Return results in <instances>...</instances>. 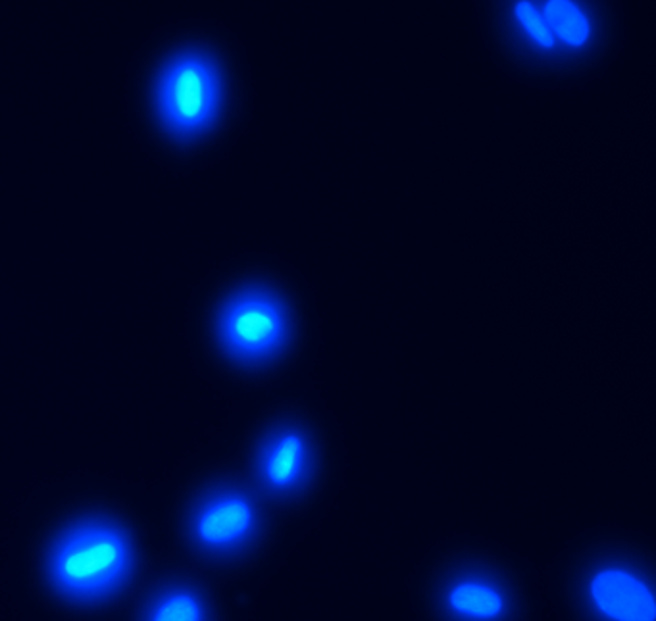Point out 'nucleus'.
I'll list each match as a JSON object with an SVG mask.
<instances>
[{
    "label": "nucleus",
    "instance_id": "f257e3e1",
    "mask_svg": "<svg viewBox=\"0 0 656 621\" xmlns=\"http://www.w3.org/2000/svg\"><path fill=\"white\" fill-rule=\"evenodd\" d=\"M135 564L126 527L108 516H87L52 541L45 573L58 597L77 606H95L122 593Z\"/></svg>",
    "mask_w": 656,
    "mask_h": 621
},
{
    "label": "nucleus",
    "instance_id": "1a4fd4ad",
    "mask_svg": "<svg viewBox=\"0 0 656 621\" xmlns=\"http://www.w3.org/2000/svg\"><path fill=\"white\" fill-rule=\"evenodd\" d=\"M451 604L456 610L474 616H495L501 610V600L495 593L474 585H462L455 589Z\"/></svg>",
    "mask_w": 656,
    "mask_h": 621
},
{
    "label": "nucleus",
    "instance_id": "423d86ee",
    "mask_svg": "<svg viewBox=\"0 0 656 621\" xmlns=\"http://www.w3.org/2000/svg\"><path fill=\"white\" fill-rule=\"evenodd\" d=\"M593 597L601 610L616 620L649 621L656 618L655 598L628 573H601L593 583Z\"/></svg>",
    "mask_w": 656,
    "mask_h": 621
},
{
    "label": "nucleus",
    "instance_id": "0eeeda50",
    "mask_svg": "<svg viewBox=\"0 0 656 621\" xmlns=\"http://www.w3.org/2000/svg\"><path fill=\"white\" fill-rule=\"evenodd\" d=\"M137 616L145 621H208L214 612L201 587L174 579L152 591Z\"/></svg>",
    "mask_w": 656,
    "mask_h": 621
},
{
    "label": "nucleus",
    "instance_id": "7ed1b4c3",
    "mask_svg": "<svg viewBox=\"0 0 656 621\" xmlns=\"http://www.w3.org/2000/svg\"><path fill=\"white\" fill-rule=\"evenodd\" d=\"M218 345L231 362L262 368L291 341L293 325L285 299L266 283H247L224 300L214 318Z\"/></svg>",
    "mask_w": 656,
    "mask_h": 621
},
{
    "label": "nucleus",
    "instance_id": "f03ea898",
    "mask_svg": "<svg viewBox=\"0 0 656 621\" xmlns=\"http://www.w3.org/2000/svg\"><path fill=\"white\" fill-rule=\"evenodd\" d=\"M152 102L162 129L176 143L201 139L224 106V74L216 54L199 45L174 52L156 74Z\"/></svg>",
    "mask_w": 656,
    "mask_h": 621
},
{
    "label": "nucleus",
    "instance_id": "20e7f679",
    "mask_svg": "<svg viewBox=\"0 0 656 621\" xmlns=\"http://www.w3.org/2000/svg\"><path fill=\"white\" fill-rule=\"evenodd\" d=\"M264 512L253 491L224 481L202 491L185 520L189 545L208 560H235L258 543L264 533Z\"/></svg>",
    "mask_w": 656,
    "mask_h": 621
},
{
    "label": "nucleus",
    "instance_id": "6e6552de",
    "mask_svg": "<svg viewBox=\"0 0 656 621\" xmlns=\"http://www.w3.org/2000/svg\"><path fill=\"white\" fill-rule=\"evenodd\" d=\"M545 16H547V25L568 45L578 47L589 37V24L585 16L581 14L576 4L568 0L549 2Z\"/></svg>",
    "mask_w": 656,
    "mask_h": 621
},
{
    "label": "nucleus",
    "instance_id": "39448f33",
    "mask_svg": "<svg viewBox=\"0 0 656 621\" xmlns=\"http://www.w3.org/2000/svg\"><path fill=\"white\" fill-rule=\"evenodd\" d=\"M314 473L316 447L303 423L285 420L264 433L253 460L260 495L274 500L299 498L310 487Z\"/></svg>",
    "mask_w": 656,
    "mask_h": 621
},
{
    "label": "nucleus",
    "instance_id": "9d476101",
    "mask_svg": "<svg viewBox=\"0 0 656 621\" xmlns=\"http://www.w3.org/2000/svg\"><path fill=\"white\" fill-rule=\"evenodd\" d=\"M516 16L541 47H545V49L553 47L555 41H553V33L549 29V25L545 24V20L537 14V10L531 6L530 2H520L516 6Z\"/></svg>",
    "mask_w": 656,
    "mask_h": 621
}]
</instances>
